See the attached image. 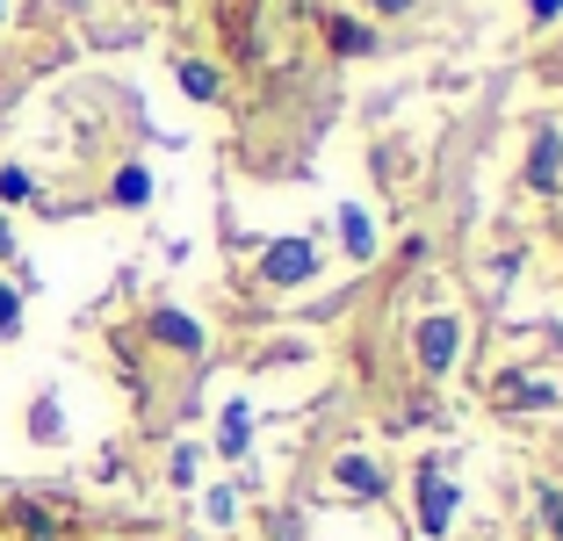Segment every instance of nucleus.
<instances>
[{
  "label": "nucleus",
  "mask_w": 563,
  "mask_h": 541,
  "mask_svg": "<svg viewBox=\"0 0 563 541\" xmlns=\"http://www.w3.org/2000/svg\"><path fill=\"white\" fill-rule=\"evenodd\" d=\"M311 267H318V246H311V239H275V246L261 253V275L275 281V289H297V281H311Z\"/></svg>",
  "instance_id": "f257e3e1"
},
{
  "label": "nucleus",
  "mask_w": 563,
  "mask_h": 541,
  "mask_svg": "<svg viewBox=\"0 0 563 541\" xmlns=\"http://www.w3.org/2000/svg\"><path fill=\"white\" fill-rule=\"evenodd\" d=\"M455 346H463V325H455V318H427V325H419V368H427V376H448V368H455Z\"/></svg>",
  "instance_id": "f03ea898"
},
{
  "label": "nucleus",
  "mask_w": 563,
  "mask_h": 541,
  "mask_svg": "<svg viewBox=\"0 0 563 541\" xmlns=\"http://www.w3.org/2000/svg\"><path fill=\"white\" fill-rule=\"evenodd\" d=\"M448 520H455V484H448V476H419V527H427V534H448Z\"/></svg>",
  "instance_id": "7ed1b4c3"
},
{
  "label": "nucleus",
  "mask_w": 563,
  "mask_h": 541,
  "mask_svg": "<svg viewBox=\"0 0 563 541\" xmlns=\"http://www.w3.org/2000/svg\"><path fill=\"white\" fill-rule=\"evenodd\" d=\"M152 340L159 346H181V354H202V325L181 311H152Z\"/></svg>",
  "instance_id": "20e7f679"
},
{
  "label": "nucleus",
  "mask_w": 563,
  "mask_h": 541,
  "mask_svg": "<svg viewBox=\"0 0 563 541\" xmlns=\"http://www.w3.org/2000/svg\"><path fill=\"white\" fill-rule=\"evenodd\" d=\"M556 174H563V137L542 131L534 137V159H528V188H556Z\"/></svg>",
  "instance_id": "39448f33"
},
{
  "label": "nucleus",
  "mask_w": 563,
  "mask_h": 541,
  "mask_svg": "<svg viewBox=\"0 0 563 541\" xmlns=\"http://www.w3.org/2000/svg\"><path fill=\"white\" fill-rule=\"evenodd\" d=\"M340 484H347V492H383V470L368 455H340Z\"/></svg>",
  "instance_id": "423d86ee"
},
{
  "label": "nucleus",
  "mask_w": 563,
  "mask_h": 541,
  "mask_svg": "<svg viewBox=\"0 0 563 541\" xmlns=\"http://www.w3.org/2000/svg\"><path fill=\"white\" fill-rule=\"evenodd\" d=\"M498 397H506V405H549V383H528V376H506V383H498Z\"/></svg>",
  "instance_id": "0eeeda50"
},
{
  "label": "nucleus",
  "mask_w": 563,
  "mask_h": 541,
  "mask_svg": "<svg viewBox=\"0 0 563 541\" xmlns=\"http://www.w3.org/2000/svg\"><path fill=\"white\" fill-rule=\"evenodd\" d=\"M145 196H152V174H145V166H123V174H117V202H131V210H137Z\"/></svg>",
  "instance_id": "6e6552de"
},
{
  "label": "nucleus",
  "mask_w": 563,
  "mask_h": 541,
  "mask_svg": "<svg viewBox=\"0 0 563 541\" xmlns=\"http://www.w3.org/2000/svg\"><path fill=\"white\" fill-rule=\"evenodd\" d=\"M340 231H347V253H376V239H368V217H362V210L340 217Z\"/></svg>",
  "instance_id": "1a4fd4ad"
},
{
  "label": "nucleus",
  "mask_w": 563,
  "mask_h": 541,
  "mask_svg": "<svg viewBox=\"0 0 563 541\" xmlns=\"http://www.w3.org/2000/svg\"><path fill=\"white\" fill-rule=\"evenodd\" d=\"M181 87H188L196 101H217V73H210V66H181Z\"/></svg>",
  "instance_id": "9d476101"
},
{
  "label": "nucleus",
  "mask_w": 563,
  "mask_h": 541,
  "mask_svg": "<svg viewBox=\"0 0 563 541\" xmlns=\"http://www.w3.org/2000/svg\"><path fill=\"white\" fill-rule=\"evenodd\" d=\"M0 202H30V174L22 166H0Z\"/></svg>",
  "instance_id": "9b49d317"
},
{
  "label": "nucleus",
  "mask_w": 563,
  "mask_h": 541,
  "mask_svg": "<svg viewBox=\"0 0 563 541\" xmlns=\"http://www.w3.org/2000/svg\"><path fill=\"white\" fill-rule=\"evenodd\" d=\"M239 448H246V405L224 411V455H239Z\"/></svg>",
  "instance_id": "f8f14e48"
},
{
  "label": "nucleus",
  "mask_w": 563,
  "mask_h": 541,
  "mask_svg": "<svg viewBox=\"0 0 563 541\" xmlns=\"http://www.w3.org/2000/svg\"><path fill=\"white\" fill-rule=\"evenodd\" d=\"M332 44H340V51H368V30H362V22H332Z\"/></svg>",
  "instance_id": "ddd939ff"
},
{
  "label": "nucleus",
  "mask_w": 563,
  "mask_h": 541,
  "mask_svg": "<svg viewBox=\"0 0 563 541\" xmlns=\"http://www.w3.org/2000/svg\"><path fill=\"white\" fill-rule=\"evenodd\" d=\"M15 325H22V296L0 281V332H15Z\"/></svg>",
  "instance_id": "4468645a"
},
{
  "label": "nucleus",
  "mask_w": 563,
  "mask_h": 541,
  "mask_svg": "<svg viewBox=\"0 0 563 541\" xmlns=\"http://www.w3.org/2000/svg\"><path fill=\"white\" fill-rule=\"evenodd\" d=\"M542 520H549V534L563 541V492H542Z\"/></svg>",
  "instance_id": "2eb2a0df"
},
{
  "label": "nucleus",
  "mask_w": 563,
  "mask_h": 541,
  "mask_svg": "<svg viewBox=\"0 0 563 541\" xmlns=\"http://www.w3.org/2000/svg\"><path fill=\"white\" fill-rule=\"evenodd\" d=\"M51 433H58V405L44 397V405H36V441H51Z\"/></svg>",
  "instance_id": "dca6fc26"
},
{
  "label": "nucleus",
  "mask_w": 563,
  "mask_h": 541,
  "mask_svg": "<svg viewBox=\"0 0 563 541\" xmlns=\"http://www.w3.org/2000/svg\"><path fill=\"white\" fill-rule=\"evenodd\" d=\"M528 8H534V22H556L563 15V0H528Z\"/></svg>",
  "instance_id": "f3484780"
},
{
  "label": "nucleus",
  "mask_w": 563,
  "mask_h": 541,
  "mask_svg": "<svg viewBox=\"0 0 563 541\" xmlns=\"http://www.w3.org/2000/svg\"><path fill=\"white\" fill-rule=\"evenodd\" d=\"M368 8H376V15H405V8H412V0H368Z\"/></svg>",
  "instance_id": "a211bd4d"
},
{
  "label": "nucleus",
  "mask_w": 563,
  "mask_h": 541,
  "mask_svg": "<svg viewBox=\"0 0 563 541\" xmlns=\"http://www.w3.org/2000/svg\"><path fill=\"white\" fill-rule=\"evenodd\" d=\"M8 253H15V239H8V224H0V261H8Z\"/></svg>",
  "instance_id": "6ab92c4d"
}]
</instances>
